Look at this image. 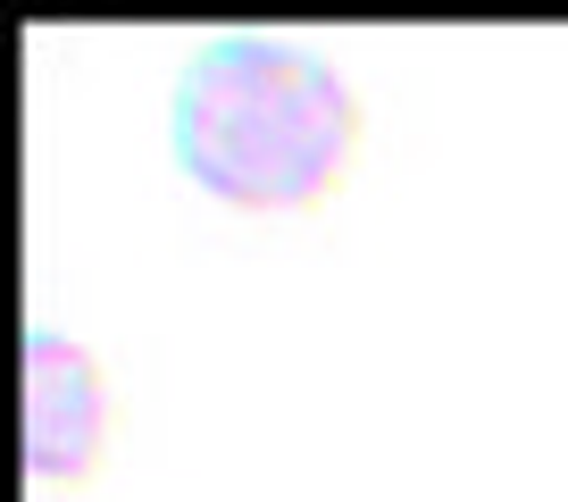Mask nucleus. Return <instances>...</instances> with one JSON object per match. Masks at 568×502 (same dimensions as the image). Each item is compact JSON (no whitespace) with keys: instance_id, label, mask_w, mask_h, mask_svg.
Instances as JSON below:
<instances>
[{"instance_id":"nucleus-1","label":"nucleus","mask_w":568,"mask_h":502,"mask_svg":"<svg viewBox=\"0 0 568 502\" xmlns=\"http://www.w3.org/2000/svg\"><path fill=\"white\" fill-rule=\"evenodd\" d=\"M176 168L226 210H310L359 143V92L302 42L234 34L176 76Z\"/></svg>"},{"instance_id":"nucleus-2","label":"nucleus","mask_w":568,"mask_h":502,"mask_svg":"<svg viewBox=\"0 0 568 502\" xmlns=\"http://www.w3.org/2000/svg\"><path fill=\"white\" fill-rule=\"evenodd\" d=\"M26 385H18V452L34 478H84L109 444V385H101V360L84 352L75 335H51L34 327L18 352Z\"/></svg>"}]
</instances>
